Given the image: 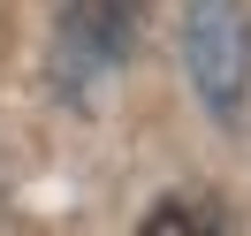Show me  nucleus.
<instances>
[{"instance_id": "3", "label": "nucleus", "mask_w": 251, "mask_h": 236, "mask_svg": "<svg viewBox=\"0 0 251 236\" xmlns=\"http://www.w3.org/2000/svg\"><path fill=\"white\" fill-rule=\"evenodd\" d=\"M221 206H205V198H160L152 213H145V229H221Z\"/></svg>"}, {"instance_id": "1", "label": "nucleus", "mask_w": 251, "mask_h": 236, "mask_svg": "<svg viewBox=\"0 0 251 236\" xmlns=\"http://www.w3.org/2000/svg\"><path fill=\"white\" fill-rule=\"evenodd\" d=\"M183 69L213 122H244V99H251V8L244 0H190L183 8Z\"/></svg>"}, {"instance_id": "2", "label": "nucleus", "mask_w": 251, "mask_h": 236, "mask_svg": "<svg viewBox=\"0 0 251 236\" xmlns=\"http://www.w3.org/2000/svg\"><path fill=\"white\" fill-rule=\"evenodd\" d=\"M137 31H145V0H69L61 31H53V69H61V84L84 92V84H99L107 69H122L129 46H137Z\"/></svg>"}]
</instances>
